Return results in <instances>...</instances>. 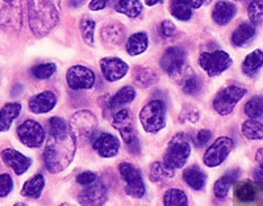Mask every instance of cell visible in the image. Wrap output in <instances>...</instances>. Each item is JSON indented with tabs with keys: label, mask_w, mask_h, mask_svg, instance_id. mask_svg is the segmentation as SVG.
Masks as SVG:
<instances>
[{
	"label": "cell",
	"mask_w": 263,
	"mask_h": 206,
	"mask_svg": "<svg viewBox=\"0 0 263 206\" xmlns=\"http://www.w3.org/2000/svg\"><path fill=\"white\" fill-rule=\"evenodd\" d=\"M50 134V133H49ZM77 150V138L69 132L50 134L44 149V163L50 173H60L71 164Z\"/></svg>",
	"instance_id": "1"
},
{
	"label": "cell",
	"mask_w": 263,
	"mask_h": 206,
	"mask_svg": "<svg viewBox=\"0 0 263 206\" xmlns=\"http://www.w3.org/2000/svg\"><path fill=\"white\" fill-rule=\"evenodd\" d=\"M62 0H28V18L32 33L45 37L60 23Z\"/></svg>",
	"instance_id": "2"
},
{
	"label": "cell",
	"mask_w": 263,
	"mask_h": 206,
	"mask_svg": "<svg viewBox=\"0 0 263 206\" xmlns=\"http://www.w3.org/2000/svg\"><path fill=\"white\" fill-rule=\"evenodd\" d=\"M189 134L185 133H178L171 138L168 142L167 149L164 151L163 163L173 170L184 167L185 161L191 154V143H190Z\"/></svg>",
	"instance_id": "3"
},
{
	"label": "cell",
	"mask_w": 263,
	"mask_h": 206,
	"mask_svg": "<svg viewBox=\"0 0 263 206\" xmlns=\"http://www.w3.org/2000/svg\"><path fill=\"white\" fill-rule=\"evenodd\" d=\"M112 125L116 130H119L120 135L123 138L124 143L128 147L130 154H140L141 146L137 134L135 130L133 117L129 109H120L112 117Z\"/></svg>",
	"instance_id": "4"
},
{
	"label": "cell",
	"mask_w": 263,
	"mask_h": 206,
	"mask_svg": "<svg viewBox=\"0 0 263 206\" xmlns=\"http://www.w3.org/2000/svg\"><path fill=\"white\" fill-rule=\"evenodd\" d=\"M141 125L147 133H158L166 125V105L162 100H152L140 112Z\"/></svg>",
	"instance_id": "5"
},
{
	"label": "cell",
	"mask_w": 263,
	"mask_h": 206,
	"mask_svg": "<svg viewBox=\"0 0 263 206\" xmlns=\"http://www.w3.org/2000/svg\"><path fill=\"white\" fill-rule=\"evenodd\" d=\"M246 88L241 86H229L218 91L213 99L212 107L220 116H228L246 95Z\"/></svg>",
	"instance_id": "6"
},
{
	"label": "cell",
	"mask_w": 263,
	"mask_h": 206,
	"mask_svg": "<svg viewBox=\"0 0 263 206\" xmlns=\"http://www.w3.org/2000/svg\"><path fill=\"white\" fill-rule=\"evenodd\" d=\"M23 25V0H0V28L18 32Z\"/></svg>",
	"instance_id": "7"
},
{
	"label": "cell",
	"mask_w": 263,
	"mask_h": 206,
	"mask_svg": "<svg viewBox=\"0 0 263 206\" xmlns=\"http://www.w3.org/2000/svg\"><path fill=\"white\" fill-rule=\"evenodd\" d=\"M232 63H233V60H232L229 54L222 50L213 51V53H203L199 57V65L211 78L227 71L232 66Z\"/></svg>",
	"instance_id": "8"
},
{
	"label": "cell",
	"mask_w": 263,
	"mask_h": 206,
	"mask_svg": "<svg viewBox=\"0 0 263 206\" xmlns=\"http://www.w3.org/2000/svg\"><path fill=\"white\" fill-rule=\"evenodd\" d=\"M119 172L125 181L126 194L135 198L144 197L145 193H146V188H145L144 179L141 176L140 171L130 163L124 161L119 166Z\"/></svg>",
	"instance_id": "9"
},
{
	"label": "cell",
	"mask_w": 263,
	"mask_h": 206,
	"mask_svg": "<svg viewBox=\"0 0 263 206\" xmlns=\"http://www.w3.org/2000/svg\"><path fill=\"white\" fill-rule=\"evenodd\" d=\"M234 143L233 140L229 137H220L206 149L205 154H204V164L206 167H217V166L222 164L225 159L229 156V154L233 150Z\"/></svg>",
	"instance_id": "10"
},
{
	"label": "cell",
	"mask_w": 263,
	"mask_h": 206,
	"mask_svg": "<svg viewBox=\"0 0 263 206\" xmlns=\"http://www.w3.org/2000/svg\"><path fill=\"white\" fill-rule=\"evenodd\" d=\"M66 81L67 86L74 91L91 90L96 83L95 72L86 66H72L66 72Z\"/></svg>",
	"instance_id": "11"
},
{
	"label": "cell",
	"mask_w": 263,
	"mask_h": 206,
	"mask_svg": "<svg viewBox=\"0 0 263 206\" xmlns=\"http://www.w3.org/2000/svg\"><path fill=\"white\" fill-rule=\"evenodd\" d=\"M17 137L24 146L30 149H37L45 140V130L34 120H25L17 128Z\"/></svg>",
	"instance_id": "12"
},
{
	"label": "cell",
	"mask_w": 263,
	"mask_h": 206,
	"mask_svg": "<svg viewBox=\"0 0 263 206\" xmlns=\"http://www.w3.org/2000/svg\"><path fill=\"white\" fill-rule=\"evenodd\" d=\"M98 121L96 117L88 111L77 112L70 120L69 128L75 138H88L95 132Z\"/></svg>",
	"instance_id": "13"
},
{
	"label": "cell",
	"mask_w": 263,
	"mask_h": 206,
	"mask_svg": "<svg viewBox=\"0 0 263 206\" xmlns=\"http://www.w3.org/2000/svg\"><path fill=\"white\" fill-rule=\"evenodd\" d=\"M108 200V189L100 180H95L92 184L78 194V201L82 206H103Z\"/></svg>",
	"instance_id": "14"
},
{
	"label": "cell",
	"mask_w": 263,
	"mask_h": 206,
	"mask_svg": "<svg viewBox=\"0 0 263 206\" xmlns=\"http://www.w3.org/2000/svg\"><path fill=\"white\" fill-rule=\"evenodd\" d=\"M185 63V51L178 46H171L162 54L159 66L170 76H175L183 70Z\"/></svg>",
	"instance_id": "15"
},
{
	"label": "cell",
	"mask_w": 263,
	"mask_h": 206,
	"mask_svg": "<svg viewBox=\"0 0 263 206\" xmlns=\"http://www.w3.org/2000/svg\"><path fill=\"white\" fill-rule=\"evenodd\" d=\"M100 70L108 81H117L123 79L129 71L128 63L116 57H107L100 60Z\"/></svg>",
	"instance_id": "16"
},
{
	"label": "cell",
	"mask_w": 263,
	"mask_h": 206,
	"mask_svg": "<svg viewBox=\"0 0 263 206\" xmlns=\"http://www.w3.org/2000/svg\"><path fill=\"white\" fill-rule=\"evenodd\" d=\"M0 156L3 159L4 164L13 170L16 175H23L32 166V159L25 156L24 154L18 153L15 149H4Z\"/></svg>",
	"instance_id": "17"
},
{
	"label": "cell",
	"mask_w": 263,
	"mask_h": 206,
	"mask_svg": "<svg viewBox=\"0 0 263 206\" xmlns=\"http://www.w3.org/2000/svg\"><path fill=\"white\" fill-rule=\"evenodd\" d=\"M92 147L102 158H114L120 151V140L109 133H102L93 139Z\"/></svg>",
	"instance_id": "18"
},
{
	"label": "cell",
	"mask_w": 263,
	"mask_h": 206,
	"mask_svg": "<svg viewBox=\"0 0 263 206\" xmlns=\"http://www.w3.org/2000/svg\"><path fill=\"white\" fill-rule=\"evenodd\" d=\"M57 95L53 91H44V92L30 97L28 105H29V109L32 113L44 114L53 111L55 105H57Z\"/></svg>",
	"instance_id": "19"
},
{
	"label": "cell",
	"mask_w": 263,
	"mask_h": 206,
	"mask_svg": "<svg viewBox=\"0 0 263 206\" xmlns=\"http://www.w3.org/2000/svg\"><path fill=\"white\" fill-rule=\"evenodd\" d=\"M203 6V0H171V15L180 21H189L195 9Z\"/></svg>",
	"instance_id": "20"
},
{
	"label": "cell",
	"mask_w": 263,
	"mask_h": 206,
	"mask_svg": "<svg viewBox=\"0 0 263 206\" xmlns=\"http://www.w3.org/2000/svg\"><path fill=\"white\" fill-rule=\"evenodd\" d=\"M100 36H102L103 42L108 46H117L124 41L125 37V28L123 24H120L117 21L108 23L100 30Z\"/></svg>",
	"instance_id": "21"
},
{
	"label": "cell",
	"mask_w": 263,
	"mask_h": 206,
	"mask_svg": "<svg viewBox=\"0 0 263 206\" xmlns=\"http://www.w3.org/2000/svg\"><path fill=\"white\" fill-rule=\"evenodd\" d=\"M237 13V7L236 4L230 3V2H217L216 6L213 7L212 11V18L216 24L220 25V27H224L228 25L230 21L233 20L234 16Z\"/></svg>",
	"instance_id": "22"
},
{
	"label": "cell",
	"mask_w": 263,
	"mask_h": 206,
	"mask_svg": "<svg viewBox=\"0 0 263 206\" xmlns=\"http://www.w3.org/2000/svg\"><path fill=\"white\" fill-rule=\"evenodd\" d=\"M136 99V90L130 86H125L123 88H120L112 97L108 99L107 109L111 112L117 111L120 108L125 107V105L130 104L133 100Z\"/></svg>",
	"instance_id": "23"
},
{
	"label": "cell",
	"mask_w": 263,
	"mask_h": 206,
	"mask_svg": "<svg viewBox=\"0 0 263 206\" xmlns=\"http://www.w3.org/2000/svg\"><path fill=\"white\" fill-rule=\"evenodd\" d=\"M255 34H257V29H255L254 24L242 23V24L236 28V30L232 34V44L237 48H242L254 38Z\"/></svg>",
	"instance_id": "24"
},
{
	"label": "cell",
	"mask_w": 263,
	"mask_h": 206,
	"mask_svg": "<svg viewBox=\"0 0 263 206\" xmlns=\"http://www.w3.org/2000/svg\"><path fill=\"white\" fill-rule=\"evenodd\" d=\"M183 179L194 191H201L206 184V175L199 166H191L183 172Z\"/></svg>",
	"instance_id": "25"
},
{
	"label": "cell",
	"mask_w": 263,
	"mask_h": 206,
	"mask_svg": "<svg viewBox=\"0 0 263 206\" xmlns=\"http://www.w3.org/2000/svg\"><path fill=\"white\" fill-rule=\"evenodd\" d=\"M241 67H242V72L246 76H249V78H254L255 75L259 72V70L263 67V51H251L249 55H246Z\"/></svg>",
	"instance_id": "26"
},
{
	"label": "cell",
	"mask_w": 263,
	"mask_h": 206,
	"mask_svg": "<svg viewBox=\"0 0 263 206\" xmlns=\"http://www.w3.org/2000/svg\"><path fill=\"white\" fill-rule=\"evenodd\" d=\"M21 112L18 102H8L0 109V132H7Z\"/></svg>",
	"instance_id": "27"
},
{
	"label": "cell",
	"mask_w": 263,
	"mask_h": 206,
	"mask_svg": "<svg viewBox=\"0 0 263 206\" xmlns=\"http://www.w3.org/2000/svg\"><path fill=\"white\" fill-rule=\"evenodd\" d=\"M239 176V171H230V172L225 173L224 176H221L213 186V193L217 198H225L229 193L230 188L234 184Z\"/></svg>",
	"instance_id": "28"
},
{
	"label": "cell",
	"mask_w": 263,
	"mask_h": 206,
	"mask_svg": "<svg viewBox=\"0 0 263 206\" xmlns=\"http://www.w3.org/2000/svg\"><path fill=\"white\" fill-rule=\"evenodd\" d=\"M44 187H45V177L42 176L41 173H37L24 182L23 189H21V194L24 197L39 198L44 191Z\"/></svg>",
	"instance_id": "29"
},
{
	"label": "cell",
	"mask_w": 263,
	"mask_h": 206,
	"mask_svg": "<svg viewBox=\"0 0 263 206\" xmlns=\"http://www.w3.org/2000/svg\"><path fill=\"white\" fill-rule=\"evenodd\" d=\"M149 46V38L147 34L144 32H138V33L132 34L126 41V51L129 55H140V54L145 53Z\"/></svg>",
	"instance_id": "30"
},
{
	"label": "cell",
	"mask_w": 263,
	"mask_h": 206,
	"mask_svg": "<svg viewBox=\"0 0 263 206\" xmlns=\"http://www.w3.org/2000/svg\"><path fill=\"white\" fill-rule=\"evenodd\" d=\"M133 78L135 81L142 88H149V87L154 86L157 80H158V75L154 70L149 69V67L138 66L133 72Z\"/></svg>",
	"instance_id": "31"
},
{
	"label": "cell",
	"mask_w": 263,
	"mask_h": 206,
	"mask_svg": "<svg viewBox=\"0 0 263 206\" xmlns=\"http://www.w3.org/2000/svg\"><path fill=\"white\" fill-rule=\"evenodd\" d=\"M115 9L128 17L136 18L142 13L144 6L141 3V0H119L115 6Z\"/></svg>",
	"instance_id": "32"
},
{
	"label": "cell",
	"mask_w": 263,
	"mask_h": 206,
	"mask_svg": "<svg viewBox=\"0 0 263 206\" xmlns=\"http://www.w3.org/2000/svg\"><path fill=\"white\" fill-rule=\"evenodd\" d=\"M175 175V170L167 167L164 163L161 161H156L150 166L149 171V177L153 182H163L167 181L168 179L174 177Z\"/></svg>",
	"instance_id": "33"
},
{
	"label": "cell",
	"mask_w": 263,
	"mask_h": 206,
	"mask_svg": "<svg viewBox=\"0 0 263 206\" xmlns=\"http://www.w3.org/2000/svg\"><path fill=\"white\" fill-rule=\"evenodd\" d=\"M163 206H189L187 194L182 189H167L163 194Z\"/></svg>",
	"instance_id": "34"
},
{
	"label": "cell",
	"mask_w": 263,
	"mask_h": 206,
	"mask_svg": "<svg viewBox=\"0 0 263 206\" xmlns=\"http://www.w3.org/2000/svg\"><path fill=\"white\" fill-rule=\"evenodd\" d=\"M243 137L250 140L263 139V123L257 120H246L241 126Z\"/></svg>",
	"instance_id": "35"
},
{
	"label": "cell",
	"mask_w": 263,
	"mask_h": 206,
	"mask_svg": "<svg viewBox=\"0 0 263 206\" xmlns=\"http://www.w3.org/2000/svg\"><path fill=\"white\" fill-rule=\"evenodd\" d=\"M243 112L251 120H258L263 117V96H253L243 107Z\"/></svg>",
	"instance_id": "36"
},
{
	"label": "cell",
	"mask_w": 263,
	"mask_h": 206,
	"mask_svg": "<svg viewBox=\"0 0 263 206\" xmlns=\"http://www.w3.org/2000/svg\"><path fill=\"white\" fill-rule=\"evenodd\" d=\"M236 196L242 202H251L257 197V191H255V187L251 182H241L236 189Z\"/></svg>",
	"instance_id": "37"
},
{
	"label": "cell",
	"mask_w": 263,
	"mask_h": 206,
	"mask_svg": "<svg viewBox=\"0 0 263 206\" xmlns=\"http://www.w3.org/2000/svg\"><path fill=\"white\" fill-rule=\"evenodd\" d=\"M55 71H57L55 63H41V65L32 67V70H30L33 78L40 79V80L49 79Z\"/></svg>",
	"instance_id": "38"
},
{
	"label": "cell",
	"mask_w": 263,
	"mask_h": 206,
	"mask_svg": "<svg viewBox=\"0 0 263 206\" xmlns=\"http://www.w3.org/2000/svg\"><path fill=\"white\" fill-rule=\"evenodd\" d=\"M81 33L83 41L88 46H93V34H95V21L90 17H83L81 21Z\"/></svg>",
	"instance_id": "39"
},
{
	"label": "cell",
	"mask_w": 263,
	"mask_h": 206,
	"mask_svg": "<svg viewBox=\"0 0 263 206\" xmlns=\"http://www.w3.org/2000/svg\"><path fill=\"white\" fill-rule=\"evenodd\" d=\"M248 15L251 24L258 25L263 23V0H253L249 4Z\"/></svg>",
	"instance_id": "40"
},
{
	"label": "cell",
	"mask_w": 263,
	"mask_h": 206,
	"mask_svg": "<svg viewBox=\"0 0 263 206\" xmlns=\"http://www.w3.org/2000/svg\"><path fill=\"white\" fill-rule=\"evenodd\" d=\"M201 88H203V81L199 76H191L183 84V92L190 96L197 95L201 91Z\"/></svg>",
	"instance_id": "41"
},
{
	"label": "cell",
	"mask_w": 263,
	"mask_h": 206,
	"mask_svg": "<svg viewBox=\"0 0 263 206\" xmlns=\"http://www.w3.org/2000/svg\"><path fill=\"white\" fill-rule=\"evenodd\" d=\"M49 125V133L50 134H62V133L69 132V123L66 122L61 117H51L48 121Z\"/></svg>",
	"instance_id": "42"
},
{
	"label": "cell",
	"mask_w": 263,
	"mask_h": 206,
	"mask_svg": "<svg viewBox=\"0 0 263 206\" xmlns=\"http://www.w3.org/2000/svg\"><path fill=\"white\" fill-rule=\"evenodd\" d=\"M13 189L12 177L9 176L8 173H2L0 175V197H6L8 196Z\"/></svg>",
	"instance_id": "43"
},
{
	"label": "cell",
	"mask_w": 263,
	"mask_h": 206,
	"mask_svg": "<svg viewBox=\"0 0 263 206\" xmlns=\"http://www.w3.org/2000/svg\"><path fill=\"white\" fill-rule=\"evenodd\" d=\"M255 159H257L258 166H259V167L254 171V179L255 181H257L258 187L263 189V147L257 151Z\"/></svg>",
	"instance_id": "44"
},
{
	"label": "cell",
	"mask_w": 263,
	"mask_h": 206,
	"mask_svg": "<svg viewBox=\"0 0 263 206\" xmlns=\"http://www.w3.org/2000/svg\"><path fill=\"white\" fill-rule=\"evenodd\" d=\"M211 138H212L211 130H208V129H201L200 132L197 133L196 138H195V145H196V147H200L201 149V147H204L210 142Z\"/></svg>",
	"instance_id": "45"
},
{
	"label": "cell",
	"mask_w": 263,
	"mask_h": 206,
	"mask_svg": "<svg viewBox=\"0 0 263 206\" xmlns=\"http://www.w3.org/2000/svg\"><path fill=\"white\" fill-rule=\"evenodd\" d=\"M159 32H161V34L163 37H173L174 34H175V32H177V28H175V25H174L173 21L170 20H164L161 23V27H159Z\"/></svg>",
	"instance_id": "46"
},
{
	"label": "cell",
	"mask_w": 263,
	"mask_h": 206,
	"mask_svg": "<svg viewBox=\"0 0 263 206\" xmlns=\"http://www.w3.org/2000/svg\"><path fill=\"white\" fill-rule=\"evenodd\" d=\"M95 180H98V176H96L93 172H90V171H86V172H82L81 175L77 176V182L81 184V186H90L92 184Z\"/></svg>",
	"instance_id": "47"
},
{
	"label": "cell",
	"mask_w": 263,
	"mask_h": 206,
	"mask_svg": "<svg viewBox=\"0 0 263 206\" xmlns=\"http://www.w3.org/2000/svg\"><path fill=\"white\" fill-rule=\"evenodd\" d=\"M115 0H91L90 9L91 11H102L105 7L114 3Z\"/></svg>",
	"instance_id": "48"
},
{
	"label": "cell",
	"mask_w": 263,
	"mask_h": 206,
	"mask_svg": "<svg viewBox=\"0 0 263 206\" xmlns=\"http://www.w3.org/2000/svg\"><path fill=\"white\" fill-rule=\"evenodd\" d=\"M70 4H71V7H74V8H78V7L83 6V3L86 2V0H69Z\"/></svg>",
	"instance_id": "49"
},
{
	"label": "cell",
	"mask_w": 263,
	"mask_h": 206,
	"mask_svg": "<svg viewBox=\"0 0 263 206\" xmlns=\"http://www.w3.org/2000/svg\"><path fill=\"white\" fill-rule=\"evenodd\" d=\"M163 0H145V4L149 7H153V6H157V4L162 3Z\"/></svg>",
	"instance_id": "50"
},
{
	"label": "cell",
	"mask_w": 263,
	"mask_h": 206,
	"mask_svg": "<svg viewBox=\"0 0 263 206\" xmlns=\"http://www.w3.org/2000/svg\"><path fill=\"white\" fill-rule=\"evenodd\" d=\"M15 206H28V205L24 202H17V203H15Z\"/></svg>",
	"instance_id": "51"
},
{
	"label": "cell",
	"mask_w": 263,
	"mask_h": 206,
	"mask_svg": "<svg viewBox=\"0 0 263 206\" xmlns=\"http://www.w3.org/2000/svg\"><path fill=\"white\" fill-rule=\"evenodd\" d=\"M212 0H203V4H210Z\"/></svg>",
	"instance_id": "52"
},
{
	"label": "cell",
	"mask_w": 263,
	"mask_h": 206,
	"mask_svg": "<svg viewBox=\"0 0 263 206\" xmlns=\"http://www.w3.org/2000/svg\"><path fill=\"white\" fill-rule=\"evenodd\" d=\"M61 206H69V205H61Z\"/></svg>",
	"instance_id": "53"
}]
</instances>
